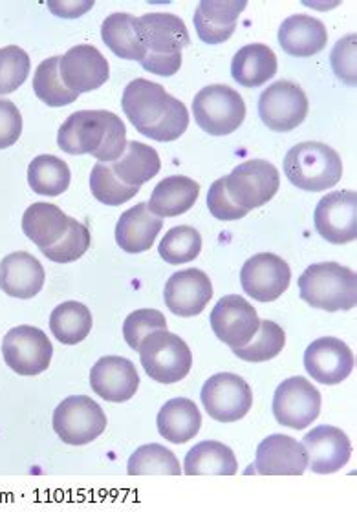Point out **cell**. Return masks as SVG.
Segmentation results:
<instances>
[{"label": "cell", "instance_id": "obj_1", "mask_svg": "<svg viewBox=\"0 0 357 512\" xmlns=\"http://www.w3.org/2000/svg\"><path fill=\"white\" fill-rule=\"evenodd\" d=\"M121 107L140 134L162 143L176 141L189 127L184 103L169 96L162 85L147 79H134L127 85Z\"/></svg>", "mask_w": 357, "mask_h": 512}, {"label": "cell", "instance_id": "obj_2", "mask_svg": "<svg viewBox=\"0 0 357 512\" xmlns=\"http://www.w3.org/2000/svg\"><path fill=\"white\" fill-rule=\"evenodd\" d=\"M57 145L66 154H92L109 163L119 160L127 149V128L109 110H81L61 125Z\"/></svg>", "mask_w": 357, "mask_h": 512}, {"label": "cell", "instance_id": "obj_3", "mask_svg": "<svg viewBox=\"0 0 357 512\" xmlns=\"http://www.w3.org/2000/svg\"><path fill=\"white\" fill-rule=\"evenodd\" d=\"M136 30L145 48L141 66L162 77L176 74L182 66V50L191 43L185 22L173 13H147L136 17Z\"/></svg>", "mask_w": 357, "mask_h": 512}, {"label": "cell", "instance_id": "obj_4", "mask_svg": "<svg viewBox=\"0 0 357 512\" xmlns=\"http://www.w3.org/2000/svg\"><path fill=\"white\" fill-rule=\"evenodd\" d=\"M301 299L312 308L330 311H348L356 308L357 277L350 267L337 262L314 264L299 278Z\"/></svg>", "mask_w": 357, "mask_h": 512}, {"label": "cell", "instance_id": "obj_5", "mask_svg": "<svg viewBox=\"0 0 357 512\" xmlns=\"http://www.w3.org/2000/svg\"><path fill=\"white\" fill-rule=\"evenodd\" d=\"M288 180L303 191L332 189L343 176V161L336 150L319 141L295 145L284 158Z\"/></svg>", "mask_w": 357, "mask_h": 512}, {"label": "cell", "instance_id": "obj_6", "mask_svg": "<svg viewBox=\"0 0 357 512\" xmlns=\"http://www.w3.org/2000/svg\"><path fill=\"white\" fill-rule=\"evenodd\" d=\"M138 352L145 372L158 383H178L189 375L193 366L191 348L171 331L160 330L147 335Z\"/></svg>", "mask_w": 357, "mask_h": 512}, {"label": "cell", "instance_id": "obj_7", "mask_svg": "<svg viewBox=\"0 0 357 512\" xmlns=\"http://www.w3.org/2000/svg\"><path fill=\"white\" fill-rule=\"evenodd\" d=\"M196 125L211 136L233 134L246 119V103L228 85L202 88L193 101Z\"/></svg>", "mask_w": 357, "mask_h": 512}, {"label": "cell", "instance_id": "obj_8", "mask_svg": "<svg viewBox=\"0 0 357 512\" xmlns=\"http://www.w3.org/2000/svg\"><path fill=\"white\" fill-rule=\"evenodd\" d=\"M107 428V416L103 408L87 395L66 397L55 408L54 430L66 445L83 447L98 439Z\"/></svg>", "mask_w": 357, "mask_h": 512}, {"label": "cell", "instance_id": "obj_9", "mask_svg": "<svg viewBox=\"0 0 357 512\" xmlns=\"http://www.w3.org/2000/svg\"><path fill=\"white\" fill-rule=\"evenodd\" d=\"M281 178L275 165L266 160H249L226 176V191L238 207L253 211L275 198Z\"/></svg>", "mask_w": 357, "mask_h": 512}, {"label": "cell", "instance_id": "obj_10", "mask_svg": "<svg viewBox=\"0 0 357 512\" xmlns=\"http://www.w3.org/2000/svg\"><path fill=\"white\" fill-rule=\"evenodd\" d=\"M2 355L15 374L30 377L48 370L54 346L43 330L35 326H17L6 333Z\"/></svg>", "mask_w": 357, "mask_h": 512}, {"label": "cell", "instance_id": "obj_11", "mask_svg": "<svg viewBox=\"0 0 357 512\" xmlns=\"http://www.w3.org/2000/svg\"><path fill=\"white\" fill-rule=\"evenodd\" d=\"M310 103L303 88L292 81H277L259 99L260 119L275 132H290L303 125Z\"/></svg>", "mask_w": 357, "mask_h": 512}, {"label": "cell", "instance_id": "obj_12", "mask_svg": "<svg viewBox=\"0 0 357 512\" xmlns=\"http://www.w3.org/2000/svg\"><path fill=\"white\" fill-rule=\"evenodd\" d=\"M202 405L209 417L220 423H235L248 416L253 405L249 384L237 374H217L202 388Z\"/></svg>", "mask_w": 357, "mask_h": 512}, {"label": "cell", "instance_id": "obj_13", "mask_svg": "<svg viewBox=\"0 0 357 512\" xmlns=\"http://www.w3.org/2000/svg\"><path fill=\"white\" fill-rule=\"evenodd\" d=\"M321 394L304 377L286 379L273 397V414L282 427L304 430L321 414Z\"/></svg>", "mask_w": 357, "mask_h": 512}, {"label": "cell", "instance_id": "obj_14", "mask_svg": "<svg viewBox=\"0 0 357 512\" xmlns=\"http://www.w3.org/2000/svg\"><path fill=\"white\" fill-rule=\"evenodd\" d=\"M259 326L257 310L240 295L222 297L211 311V328L231 350L246 346L257 335Z\"/></svg>", "mask_w": 357, "mask_h": 512}, {"label": "cell", "instance_id": "obj_15", "mask_svg": "<svg viewBox=\"0 0 357 512\" xmlns=\"http://www.w3.org/2000/svg\"><path fill=\"white\" fill-rule=\"evenodd\" d=\"M292 271L281 256L260 253L251 256L240 271L242 288L249 297L259 302H273L290 288Z\"/></svg>", "mask_w": 357, "mask_h": 512}, {"label": "cell", "instance_id": "obj_16", "mask_svg": "<svg viewBox=\"0 0 357 512\" xmlns=\"http://www.w3.org/2000/svg\"><path fill=\"white\" fill-rule=\"evenodd\" d=\"M317 233L330 244H350L357 238V192L326 194L315 209Z\"/></svg>", "mask_w": 357, "mask_h": 512}, {"label": "cell", "instance_id": "obj_17", "mask_svg": "<svg viewBox=\"0 0 357 512\" xmlns=\"http://www.w3.org/2000/svg\"><path fill=\"white\" fill-rule=\"evenodd\" d=\"M59 74L68 90L74 94H85L98 90L109 81V61L103 57L96 46L79 44L61 57Z\"/></svg>", "mask_w": 357, "mask_h": 512}, {"label": "cell", "instance_id": "obj_18", "mask_svg": "<svg viewBox=\"0 0 357 512\" xmlns=\"http://www.w3.org/2000/svg\"><path fill=\"white\" fill-rule=\"evenodd\" d=\"M304 366L317 383H343L356 366V357L348 344L336 337H323L308 346L304 353Z\"/></svg>", "mask_w": 357, "mask_h": 512}, {"label": "cell", "instance_id": "obj_19", "mask_svg": "<svg viewBox=\"0 0 357 512\" xmlns=\"http://www.w3.org/2000/svg\"><path fill=\"white\" fill-rule=\"evenodd\" d=\"M163 299L178 317H196L213 299V284L202 269H185L167 280Z\"/></svg>", "mask_w": 357, "mask_h": 512}, {"label": "cell", "instance_id": "obj_20", "mask_svg": "<svg viewBox=\"0 0 357 512\" xmlns=\"http://www.w3.org/2000/svg\"><path fill=\"white\" fill-rule=\"evenodd\" d=\"M90 386L109 403H125L138 392L140 375L129 359L109 355L94 364L90 372Z\"/></svg>", "mask_w": 357, "mask_h": 512}, {"label": "cell", "instance_id": "obj_21", "mask_svg": "<svg viewBox=\"0 0 357 512\" xmlns=\"http://www.w3.org/2000/svg\"><path fill=\"white\" fill-rule=\"evenodd\" d=\"M308 465L315 474H334L352 458V445L341 428L323 425L304 436Z\"/></svg>", "mask_w": 357, "mask_h": 512}, {"label": "cell", "instance_id": "obj_22", "mask_svg": "<svg viewBox=\"0 0 357 512\" xmlns=\"http://www.w3.org/2000/svg\"><path fill=\"white\" fill-rule=\"evenodd\" d=\"M308 469V452L303 443L275 434L257 448L255 470L262 476H303Z\"/></svg>", "mask_w": 357, "mask_h": 512}, {"label": "cell", "instance_id": "obj_23", "mask_svg": "<svg viewBox=\"0 0 357 512\" xmlns=\"http://www.w3.org/2000/svg\"><path fill=\"white\" fill-rule=\"evenodd\" d=\"M44 267L35 256L17 251L0 262V289L15 299H33L44 286Z\"/></svg>", "mask_w": 357, "mask_h": 512}, {"label": "cell", "instance_id": "obj_24", "mask_svg": "<svg viewBox=\"0 0 357 512\" xmlns=\"http://www.w3.org/2000/svg\"><path fill=\"white\" fill-rule=\"evenodd\" d=\"M246 0H202L195 13L198 37L207 44L226 43L237 28Z\"/></svg>", "mask_w": 357, "mask_h": 512}, {"label": "cell", "instance_id": "obj_25", "mask_svg": "<svg viewBox=\"0 0 357 512\" xmlns=\"http://www.w3.org/2000/svg\"><path fill=\"white\" fill-rule=\"evenodd\" d=\"M162 227L163 218L154 216L147 203H138L121 214L116 227V242L123 251L138 255L154 246Z\"/></svg>", "mask_w": 357, "mask_h": 512}, {"label": "cell", "instance_id": "obj_26", "mask_svg": "<svg viewBox=\"0 0 357 512\" xmlns=\"http://www.w3.org/2000/svg\"><path fill=\"white\" fill-rule=\"evenodd\" d=\"M279 43L293 57H312L325 50L328 33L325 24L308 15H293L279 28Z\"/></svg>", "mask_w": 357, "mask_h": 512}, {"label": "cell", "instance_id": "obj_27", "mask_svg": "<svg viewBox=\"0 0 357 512\" xmlns=\"http://www.w3.org/2000/svg\"><path fill=\"white\" fill-rule=\"evenodd\" d=\"M200 194V185L187 176L165 178L154 187L149 200V211L158 218H174L187 213Z\"/></svg>", "mask_w": 357, "mask_h": 512}, {"label": "cell", "instance_id": "obj_28", "mask_svg": "<svg viewBox=\"0 0 357 512\" xmlns=\"http://www.w3.org/2000/svg\"><path fill=\"white\" fill-rule=\"evenodd\" d=\"M70 218L54 203H33L22 216V231L39 249L57 244L68 231Z\"/></svg>", "mask_w": 357, "mask_h": 512}, {"label": "cell", "instance_id": "obj_29", "mask_svg": "<svg viewBox=\"0 0 357 512\" xmlns=\"http://www.w3.org/2000/svg\"><path fill=\"white\" fill-rule=\"evenodd\" d=\"M277 74V57L266 44H248L238 50L231 63V75L238 85L257 88Z\"/></svg>", "mask_w": 357, "mask_h": 512}, {"label": "cell", "instance_id": "obj_30", "mask_svg": "<svg viewBox=\"0 0 357 512\" xmlns=\"http://www.w3.org/2000/svg\"><path fill=\"white\" fill-rule=\"evenodd\" d=\"M202 427V416L198 406L185 397H176L165 403L158 414V430L162 438L184 445L195 438Z\"/></svg>", "mask_w": 357, "mask_h": 512}, {"label": "cell", "instance_id": "obj_31", "mask_svg": "<svg viewBox=\"0 0 357 512\" xmlns=\"http://www.w3.org/2000/svg\"><path fill=\"white\" fill-rule=\"evenodd\" d=\"M110 167L125 185L141 187L160 172L162 160L149 145L140 141H127V149Z\"/></svg>", "mask_w": 357, "mask_h": 512}, {"label": "cell", "instance_id": "obj_32", "mask_svg": "<svg viewBox=\"0 0 357 512\" xmlns=\"http://www.w3.org/2000/svg\"><path fill=\"white\" fill-rule=\"evenodd\" d=\"M184 463L187 476H235L238 470L235 452L218 441L198 443Z\"/></svg>", "mask_w": 357, "mask_h": 512}, {"label": "cell", "instance_id": "obj_33", "mask_svg": "<svg viewBox=\"0 0 357 512\" xmlns=\"http://www.w3.org/2000/svg\"><path fill=\"white\" fill-rule=\"evenodd\" d=\"M103 43L107 44L112 54L127 61L145 59V48L141 44L140 35L136 30V17L130 13H112L101 26Z\"/></svg>", "mask_w": 357, "mask_h": 512}, {"label": "cell", "instance_id": "obj_34", "mask_svg": "<svg viewBox=\"0 0 357 512\" xmlns=\"http://www.w3.org/2000/svg\"><path fill=\"white\" fill-rule=\"evenodd\" d=\"M50 330L61 344H79L87 339L92 330V313L81 302H63L52 311Z\"/></svg>", "mask_w": 357, "mask_h": 512}, {"label": "cell", "instance_id": "obj_35", "mask_svg": "<svg viewBox=\"0 0 357 512\" xmlns=\"http://www.w3.org/2000/svg\"><path fill=\"white\" fill-rule=\"evenodd\" d=\"M70 169L65 161L55 156H37L28 169V183L41 196H59L70 187Z\"/></svg>", "mask_w": 357, "mask_h": 512}, {"label": "cell", "instance_id": "obj_36", "mask_svg": "<svg viewBox=\"0 0 357 512\" xmlns=\"http://www.w3.org/2000/svg\"><path fill=\"white\" fill-rule=\"evenodd\" d=\"M61 57H50L37 66L33 75V90L35 96L48 107H66L74 103L77 94L66 88L59 74Z\"/></svg>", "mask_w": 357, "mask_h": 512}, {"label": "cell", "instance_id": "obj_37", "mask_svg": "<svg viewBox=\"0 0 357 512\" xmlns=\"http://www.w3.org/2000/svg\"><path fill=\"white\" fill-rule=\"evenodd\" d=\"M129 476H180V461L169 448L158 443L140 447L129 459Z\"/></svg>", "mask_w": 357, "mask_h": 512}, {"label": "cell", "instance_id": "obj_38", "mask_svg": "<svg viewBox=\"0 0 357 512\" xmlns=\"http://www.w3.org/2000/svg\"><path fill=\"white\" fill-rule=\"evenodd\" d=\"M284 344H286V333L281 326L273 320H262L257 335L246 346L235 348L233 352L242 361L264 363V361L275 359L282 352Z\"/></svg>", "mask_w": 357, "mask_h": 512}, {"label": "cell", "instance_id": "obj_39", "mask_svg": "<svg viewBox=\"0 0 357 512\" xmlns=\"http://www.w3.org/2000/svg\"><path fill=\"white\" fill-rule=\"evenodd\" d=\"M202 251V236L195 227L178 225L163 236L160 244V256L167 264L180 266L195 260Z\"/></svg>", "mask_w": 357, "mask_h": 512}, {"label": "cell", "instance_id": "obj_40", "mask_svg": "<svg viewBox=\"0 0 357 512\" xmlns=\"http://www.w3.org/2000/svg\"><path fill=\"white\" fill-rule=\"evenodd\" d=\"M90 189L96 200L112 207L129 202L130 198H134L140 191V187H130L121 182L109 163L101 161L94 165L90 174Z\"/></svg>", "mask_w": 357, "mask_h": 512}, {"label": "cell", "instance_id": "obj_41", "mask_svg": "<svg viewBox=\"0 0 357 512\" xmlns=\"http://www.w3.org/2000/svg\"><path fill=\"white\" fill-rule=\"evenodd\" d=\"M88 247H90V231L87 225L70 218L66 235L54 246L41 249V253L57 264H70L85 255Z\"/></svg>", "mask_w": 357, "mask_h": 512}, {"label": "cell", "instance_id": "obj_42", "mask_svg": "<svg viewBox=\"0 0 357 512\" xmlns=\"http://www.w3.org/2000/svg\"><path fill=\"white\" fill-rule=\"evenodd\" d=\"M30 75V55L19 46L0 48V96L15 92Z\"/></svg>", "mask_w": 357, "mask_h": 512}, {"label": "cell", "instance_id": "obj_43", "mask_svg": "<svg viewBox=\"0 0 357 512\" xmlns=\"http://www.w3.org/2000/svg\"><path fill=\"white\" fill-rule=\"evenodd\" d=\"M167 330V319L162 311H132L123 324V337L132 350H140L141 342L154 331Z\"/></svg>", "mask_w": 357, "mask_h": 512}, {"label": "cell", "instance_id": "obj_44", "mask_svg": "<svg viewBox=\"0 0 357 512\" xmlns=\"http://www.w3.org/2000/svg\"><path fill=\"white\" fill-rule=\"evenodd\" d=\"M356 46H357V35H347L343 37L339 43L334 46V52H332V68H334V74L345 81L347 85L356 86L357 74H356Z\"/></svg>", "mask_w": 357, "mask_h": 512}, {"label": "cell", "instance_id": "obj_45", "mask_svg": "<svg viewBox=\"0 0 357 512\" xmlns=\"http://www.w3.org/2000/svg\"><path fill=\"white\" fill-rule=\"evenodd\" d=\"M207 209L222 222L240 220L249 213L246 209L238 207L237 203L229 198L228 191H226V178H220L211 185V189L207 192Z\"/></svg>", "mask_w": 357, "mask_h": 512}, {"label": "cell", "instance_id": "obj_46", "mask_svg": "<svg viewBox=\"0 0 357 512\" xmlns=\"http://www.w3.org/2000/svg\"><path fill=\"white\" fill-rule=\"evenodd\" d=\"M22 134V116L10 99H0V149L15 145Z\"/></svg>", "mask_w": 357, "mask_h": 512}, {"label": "cell", "instance_id": "obj_47", "mask_svg": "<svg viewBox=\"0 0 357 512\" xmlns=\"http://www.w3.org/2000/svg\"><path fill=\"white\" fill-rule=\"evenodd\" d=\"M48 6H50V10L55 15H59V17H66V19H72V15L74 17H79V15H83L85 11L90 10L92 6H94V2H79V4H72V2H68L65 6L68 8H63L59 2H48Z\"/></svg>", "mask_w": 357, "mask_h": 512}]
</instances>
